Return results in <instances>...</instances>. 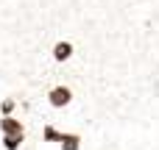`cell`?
Here are the masks:
<instances>
[{"instance_id": "3957f363", "label": "cell", "mask_w": 159, "mask_h": 150, "mask_svg": "<svg viewBox=\"0 0 159 150\" xmlns=\"http://www.w3.org/2000/svg\"><path fill=\"white\" fill-rule=\"evenodd\" d=\"M59 150H84V134H78V131H61Z\"/></svg>"}, {"instance_id": "7a4b0ae2", "label": "cell", "mask_w": 159, "mask_h": 150, "mask_svg": "<svg viewBox=\"0 0 159 150\" xmlns=\"http://www.w3.org/2000/svg\"><path fill=\"white\" fill-rule=\"evenodd\" d=\"M50 56H53L56 64H67V61L75 56V45H73L70 39H59V42L50 47Z\"/></svg>"}, {"instance_id": "52a82bcc", "label": "cell", "mask_w": 159, "mask_h": 150, "mask_svg": "<svg viewBox=\"0 0 159 150\" xmlns=\"http://www.w3.org/2000/svg\"><path fill=\"white\" fill-rule=\"evenodd\" d=\"M14 109H17V97H3L0 100V117H8V114H14Z\"/></svg>"}, {"instance_id": "5b68a950", "label": "cell", "mask_w": 159, "mask_h": 150, "mask_svg": "<svg viewBox=\"0 0 159 150\" xmlns=\"http://www.w3.org/2000/svg\"><path fill=\"white\" fill-rule=\"evenodd\" d=\"M59 139H61V131H59L56 125L45 122L42 131H39V142H42V145H59Z\"/></svg>"}, {"instance_id": "6da1fadb", "label": "cell", "mask_w": 159, "mask_h": 150, "mask_svg": "<svg viewBox=\"0 0 159 150\" xmlns=\"http://www.w3.org/2000/svg\"><path fill=\"white\" fill-rule=\"evenodd\" d=\"M73 100H75V92H73V86H67V84H56V86L48 89V106L56 109V111L70 109Z\"/></svg>"}, {"instance_id": "277c9868", "label": "cell", "mask_w": 159, "mask_h": 150, "mask_svg": "<svg viewBox=\"0 0 159 150\" xmlns=\"http://www.w3.org/2000/svg\"><path fill=\"white\" fill-rule=\"evenodd\" d=\"M6 134H25V122L14 114L0 117V136H6Z\"/></svg>"}, {"instance_id": "8992f818", "label": "cell", "mask_w": 159, "mask_h": 150, "mask_svg": "<svg viewBox=\"0 0 159 150\" xmlns=\"http://www.w3.org/2000/svg\"><path fill=\"white\" fill-rule=\"evenodd\" d=\"M25 145V134H6L0 136V148L3 150H22Z\"/></svg>"}]
</instances>
